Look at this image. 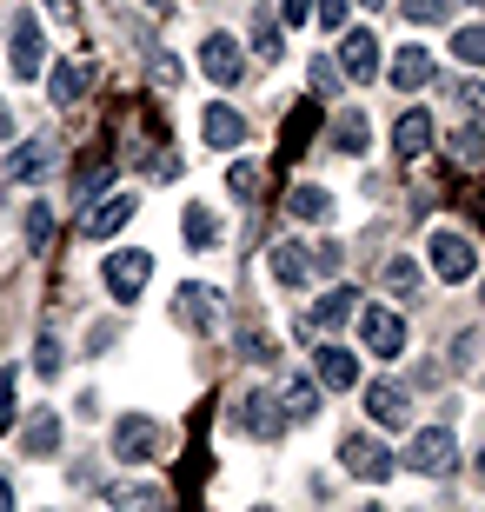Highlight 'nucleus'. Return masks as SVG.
<instances>
[{"label": "nucleus", "instance_id": "nucleus-1", "mask_svg": "<svg viewBox=\"0 0 485 512\" xmlns=\"http://www.w3.org/2000/svg\"><path fill=\"white\" fill-rule=\"evenodd\" d=\"M426 266L439 273L446 286H459V280H472L479 273V247H472L459 227H432V240H426Z\"/></svg>", "mask_w": 485, "mask_h": 512}, {"label": "nucleus", "instance_id": "nucleus-2", "mask_svg": "<svg viewBox=\"0 0 485 512\" xmlns=\"http://www.w3.org/2000/svg\"><path fill=\"white\" fill-rule=\"evenodd\" d=\"M339 466H346L359 486H386L399 459H392V446H379L373 433H346V439H339Z\"/></svg>", "mask_w": 485, "mask_h": 512}, {"label": "nucleus", "instance_id": "nucleus-3", "mask_svg": "<svg viewBox=\"0 0 485 512\" xmlns=\"http://www.w3.org/2000/svg\"><path fill=\"white\" fill-rule=\"evenodd\" d=\"M452 459H459V439H452V426H419V433L406 439V466H412V473L439 479V473H452Z\"/></svg>", "mask_w": 485, "mask_h": 512}, {"label": "nucleus", "instance_id": "nucleus-4", "mask_svg": "<svg viewBox=\"0 0 485 512\" xmlns=\"http://www.w3.org/2000/svg\"><path fill=\"white\" fill-rule=\"evenodd\" d=\"M7 60H14L20 80H34L40 67H47V34H40V14H27V7H20L14 27H7Z\"/></svg>", "mask_w": 485, "mask_h": 512}, {"label": "nucleus", "instance_id": "nucleus-5", "mask_svg": "<svg viewBox=\"0 0 485 512\" xmlns=\"http://www.w3.org/2000/svg\"><path fill=\"white\" fill-rule=\"evenodd\" d=\"M100 280H107V293H113V300H140V286L153 280V253H147V247L107 253V266H100Z\"/></svg>", "mask_w": 485, "mask_h": 512}, {"label": "nucleus", "instance_id": "nucleus-6", "mask_svg": "<svg viewBox=\"0 0 485 512\" xmlns=\"http://www.w3.org/2000/svg\"><path fill=\"white\" fill-rule=\"evenodd\" d=\"M339 74L353 80V87H366L379 74V34L373 27H339Z\"/></svg>", "mask_w": 485, "mask_h": 512}, {"label": "nucleus", "instance_id": "nucleus-7", "mask_svg": "<svg viewBox=\"0 0 485 512\" xmlns=\"http://www.w3.org/2000/svg\"><path fill=\"white\" fill-rule=\"evenodd\" d=\"M359 340H366V353H379V360H399V353H406V320H399L392 306H366V313H359Z\"/></svg>", "mask_w": 485, "mask_h": 512}, {"label": "nucleus", "instance_id": "nucleus-8", "mask_svg": "<svg viewBox=\"0 0 485 512\" xmlns=\"http://www.w3.org/2000/svg\"><path fill=\"white\" fill-rule=\"evenodd\" d=\"M160 446H167V433L153 426V419L127 413L120 426H113V453L127 459V466H147V459H160Z\"/></svg>", "mask_w": 485, "mask_h": 512}, {"label": "nucleus", "instance_id": "nucleus-9", "mask_svg": "<svg viewBox=\"0 0 485 512\" xmlns=\"http://www.w3.org/2000/svg\"><path fill=\"white\" fill-rule=\"evenodd\" d=\"M173 320L187 326V333H213V326H220V293L200 286V280H187L180 293H173Z\"/></svg>", "mask_w": 485, "mask_h": 512}, {"label": "nucleus", "instance_id": "nucleus-10", "mask_svg": "<svg viewBox=\"0 0 485 512\" xmlns=\"http://www.w3.org/2000/svg\"><path fill=\"white\" fill-rule=\"evenodd\" d=\"M313 373H319L326 393H353V386H359V353H353V346H339V340H326V346H313Z\"/></svg>", "mask_w": 485, "mask_h": 512}, {"label": "nucleus", "instance_id": "nucleus-11", "mask_svg": "<svg viewBox=\"0 0 485 512\" xmlns=\"http://www.w3.org/2000/svg\"><path fill=\"white\" fill-rule=\"evenodd\" d=\"M200 67H206V80H213V87H240V74H246L240 40H233V34H206V47H200Z\"/></svg>", "mask_w": 485, "mask_h": 512}, {"label": "nucleus", "instance_id": "nucleus-12", "mask_svg": "<svg viewBox=\"0 0 485 512\" xmlns=\"http://www.w3.org/2000/svg\"><path fill=\"white\" fill-rule=\"evenodd\" d=\"M133 207H140V200H133L127 187H107V200H100V207L80 220V233H87V240H113V233L133 220Z\"/></svg>", "mask_w": 485, "mask_h": 512}, {"label": "nucleus", "instance_id": "nucleus-13", "mask_svg": "<svg viewBox=\"0 0 485 512\" xmlns=\"http://www.w3.org/2000/svg\"><path fill=\"white\" fill-rule=\"evenodd\" d=\"M366 413H373V426H412V393L406 386H392V380H373L366 386Z\"/></svg>", "mask_w": 485, "mask_h": 512}, {"label": "nucleus", "instance_id": "nucleus-14", "mask_svg": "<svg viewBox=\"0 0 485 512\" xmlns=\"http://www.w3.org/2000/svg\"><path fill=\"white\" fill-rule=\"evenodd\" d=\"M60 453V413L54 406H34L27 426H20V459H54Z\"/></svg>", "mask_w": 485, "mask_h": 512}, {"label": "nucleus", "instance_id": "nucleus-15", "mask_svg": "<svg viewBox=\"0 0 485 512\" xmlns=\"http://www.w3.org/2000/svg\"><path fill=\"white\" fill-rule=\"evenodd\" d=\"M200 133H206V147H220V153H240V140H246V120L226 107V100H213L200 114Z\"/></svg>", "mask_w": 485, "mask_h": 512}, {"label": "nucleus", "instance_id": "nucleus-16", "mask_svg": "<svg viewBox=\"0 0 485 512\" xmlns=\"http://www.w3.org/2000/svg\"><path fill=\"white\" fill-rule=\"evenodd\" d=\"M353 313H359V293H353L346 280H339V286H326V293L313 300V326H319V333H339V326L353 320Z\"/></svg>", "mask_w": 485, "mask_h": 512}, {"label": "nucleus", "instance_id": "nucleus-17", "mask_svg": "<svg viewBox=\"0 0 485 512\" xmlns=\"http://www.w3.org/2000/svg\"><path fill=\"white\" fill-rule=\"evenodd\" d=\"M426 147H432V114H426V107L399 114V127H392V153H399V160H419Z\"/></svg>", "mask_w": 485, "mask_h": 512}, {"label": "nucleus", "instance_id": "nucleus-18", "mask_svg": "<svg viewBox=\"0 0 485 512\" xmlns=\"http://www.w3.org/2000/svg\"><path fill=\"white\" fill-rule=\"evenodd\" d=\"M87 80H94L87 60H60L54 74H47V100H54V107H74V100L87 94Z\"/></svg>", "mask_w": 485, "mask_h": 512}, {"label": "nucleus", "instance_id": "nucleus-19", "mask_svg": "<svg viewBox=\"0 0 485 512\" xmlns=\"http://www.w3.org/2000/svg\"><path fill=\"white\" fill-rule=\"evenodd\" d=\"M47 167H54V140H20L7 153V180H40Z\"/></svg>", "mask_w": 485, "mask_h": 512}, {"label": "nucleus", "instance_id": "nucleus-20", "mask_svg": "<svg viewBox=\"0 0 485 512\" xmlns=\"http://www.w3.org/2000/svg\"><path fill=\"white\" fill-rule=\"evenodd\" d=\"M426 80H432V54L426 47H399V54H392V87L412 94V87H426Z\"/></svg>", "mask_w": 485, "mask_h": 512}, {"label": "nucleus", "instance_id": "nucleus-21", "mask_svg": "<svg viewBox=\"0 0 485 512\" xmlns=\"http://www.w3.org/2000/svg\"><path fill=\"white\" fill-rule=\"evenodd\" d=\"M280 406H286V419H293V426H306V419H319V380H306V373H299V380H286Z\"/></svg>", "mask_w": 485, "mask_h": 512}, {"label": "nucleus", "instance_id": "nucleus-22", "mask_svg": "<svg viewBox=\"0 0 485 512\" xmlns=\"http://www.w3.org/2000/svg\"><path fill=\"white\" fill-rule=\"evenodd\" d=\"M180 227H187V247L193 253H213V247H220V220H213V207H200V200L180 213Z\"/></svg>", "mask_w": 485, "mask_h": 512}, {"label": "nucleus", "instance_id": "nucleus-23", "mask_svg": "<svg viewBox=\"0 0 485 512\" xmlns=\"http://www.w3.org/2000/svg\"><path fill=\"white\" fill-rule=\"evenodd\" d=\"M266 266H273V280H280V286H306V273H313V266H306V253H299L293 240H280V247L266 253Z\"/></svg>", "mask_w": 485, "mask_h": 512}, {"label": "nucleus", "instance_id": "nucleus-24", "mask_svg": "<svg viewBox=\"0 0 485 512\" xmlns=\"http://www.w3.org/2000/svg\"><path fill=\"white\" fill-rule=\"evenodd\" d=\"M273 406H280L273 393H246L240 399V426L246 433H280V413H273Z\"/></svg>", "mask_w": 485, "mask_h": 512}, {"label": "nucleus", "instance_id": "nucleus-25", "mask_svg": "<svg viewBox=\"0 0 485 512\" xmlns=\"http://www.w3.org/2000/svg\"><path fill=\"white\" fill-rule=\"evenodd\" d=\"M286 213H293V220H326V213H333V193L306 180V187H293V193H286Z\"/></svg>", "mask_w": 485, "mask_h": 512}, {"label": "nucleus", "instance_id": "nucleus-26", "mask_svg": "<svg viewBox=\"0 0 485 512\" xmlns=\"http://www.w3.org/2000/svg\"><path fill=\"white\" fill-rule=\"evenodd\" d=\"M379 280H386V293L412 300V293H419V260H406V253H392V260L379 266Z\"/></svg>", "mask_w": 485, "mask_h": 512}, {"label": "nucleus", "instance_id": "nucleus-27", "mask_svg": "<svg viewBox=\"0 0 485 512\" xmlns=\"http://www.w3.org/2000/svg\"><path fill=\"white\" fill-rule=\"evenodd\" d=\"M333 147H339V153H366V147H373V127H366V114H339V120H333Z\"/></svg>", "mask_w": 485, "mask_h": 512}, {"label": "nucleus", "instance_id": "nucleus-28", "mask_svg": "<svg viewBox=\"0 0 485 512\" xmlns=\"http://www.w3.org/2000/svg\"><path fill=\"white\" fill-rule=\"evenodd\" d=\"M20 233H27V253H47V240H54V207H47V200H34V207H27V220H20Z\"/></svg>", "mask_w": 485, "mask_h": 512}, {"label": "nucleus", "instance_id": "nucleus-29", "mask_svg": "<svg viewBox=\"0 0 485 512\" xmlns=\"http://www.w3.org/2000/svg\"><path fill=\"white\" fill-rule=\"evenodd\" d=\"M313 120H319V107H313V100H299L293 120H286V133H280V147H286V153H299V147H306V133H313Z\"/></svg>", "mask_w": 485, "mask_h": 512}, {"label": "nucleus", "instance_id": "nucleus-30", "mask_svg": "<svg viewBox=\"0 0 485 512\" xmlns=\"http://www.w3.org/2000/svg\"><path fill=\"white\" fill-rule=\"evenodd\" d=\"M452 54L466 60V67H485V20H472V27L452 34Z\"/></svg>", "mask_w": 485, "mask_h": 512}, {"label": "nucleus", "instance_id": "nucleus-31", "mask_svg": "<svg viewBox=\"0 0 485 512\" xmlns=\"http://www.w3.org/2000/svg\"><path fill=\"white\" fill-rule=\"evenodd\" d=\"M226 193H233V200H253V193H260V167H253V160H233V167H226Z\"/></svg>", "mask_w": 485, "mask_h": 512}, {"label": "nucleus", "instance_id": "nucleus-32", "mask_svg": "<svg viewBox=\"0 0 485 512\" xmlns=\"http://www.w3.org/2000/svg\"><path fill=\"white\" fill-rule=\"evenodd\" d=\"M60 366H67V360H60V340H54V333H40V346H34V373H40V380H54Z\"/></svg>", "mask_w": 485, "mask_h": 512}, {"label": "nucleus", "instance_id": "nucleus-33", "mask_svg": "<svg viewBox=\"0 0 485 512\" xmlns=\"http://www.w3.org/2000/svg\"><path fill=\"white\" fill-rule=\"evenodd\" d=\"M446 7H452V0H399V14H406V20H419V27L446 20Z\"/></svg>", "mask_w": 485, "mask_h": 512}, {"label": "nucleus", "instance_id": "nucleus-34", "mask_svg": "<svg viewBox=\"0 0 485 512\" xmlns=\"http://www.w3.org/2000/svg\"><path fill=\"white\" fill-rule=\"evenodd\" d=\"M14 386H20V366H7V373H0V433L14 426Z\"/></svg>", "mask_w": 485, "mask_h": 512}, {"label": "nucleus", "instance_id": "nucleus-35", "mask_svg": "<svg viewBox=\"0 0 485 512\" xmlns=\"http://www.w3.org/2000/svg\"><path fill=\"white\" fill-rule=\"evenodd\" d=\"M240 353L253 366H266V360H280V353H273V340H266V333H240Z\"/></svg>", "mask_w": 485, "mask_h": 512}, {"label": "nucleus", "instance_id": "nucleus-36", "mask_svg": "<svg viewBox=\"0 0 485 512\" xmlns=\"http://www.w3.org/2000/svg\"><path fill=\"white\" fill-rule=\"evenodd\" d=\"M452 100H459L466 114H485V80H459V87H452Z\"/></svg>", "mask_w": 485, "mask_h": 512}, {"label": "nucleus", "instance_id": "nucleus-37", "mask_svg": "<svg viewBox=\"0 0 485 512\" xmlns=\"http://www.w3.org/2000/svg\"><path fill=\"white\" fill-rule=\"evenodd\" d=\"M346 14H353V0H319V27H326V34H339Z\"/></svg>", "mask_w": 485, "mask_h": 512}, {"label": "nucleus", "instance_id": "nucleus-38", "mask_svg": "<svg viewBox=\"0 0 485 512\" xmlns=\"http://www.w3.org/2000/svg\"><path fill=\"white\" fill-rule=\"evenodd\" d=\"M339 260H346V253H339L333 240H319V247L306 253V266H313V273H339Z\"/></svg>", "mask_w": 485, "mask_h": 512}, {"label": "nucleus", "instance_id": "nucleus-39", "mask_svg": "<svg viewBox=\"0 0 485 512\" xmlns=\"http://www.w3.org/2000/svg\"><path fill=\"white\" fill-rule=\"evenodd\" d=\"M47 14H54L60 27H80V0H47Z\"/></svg>", "mask_w": 485, "mask_h": 512}, {"label": "nucleus", "instance_id": "nucleus-40", "mask_svg": "<svg viewBox=\"0 0 485 512\" xmlns=\"http://www.w3.org/2000/svg\"><path fill=\"white\" fill-rule=\"evenodd\" d=\"M260 54L280 60V34H273V14H260Z\"/></svg>", "mask_w": 485, "mask_h": 512}, {"label": "nucleus", "instance_id": "nucleus-41", "mask_svg": "<svg viewBox=\"0 0 485 512\" xmlns=\"http://www.w3.org/2000/svg\"><path fill=\"white\" fill-rule=\"evenodd\" d=\"M313 94H333V60H313Z\"/></svg>", "mask_w": 485, "mask_h": 512}, {"label": "nucleus", "instance_id": "nucleus-42", "mask_svg": "<svg viewBox=\"0 0 485 512\" xmlns=\"http://www.w3.org/2000/svg\"><path fill=\"white\" fill-rule=\"evenodd\" d=\"M280 14H286V27H299V20L313 14V0H280Z\"/></svg>", "mask_w": 485, "mask_h": 512}, {"label": "nucleus", "instance_id": "nucleus-43", "mask_svg": "<svg viewBox=\"0 0 485 512\" xmlns=\"http://www.w3.org/2000/svg\"><path fill=\"white\" fill-rule=\"evenodd\" d=\"M0 140H14V114L7 107H0Z\"/></svg>", "mask_w": 485, "mask_h": 512}, {"label": "nucleus", "instance_id": "nucleus-44", "mask_svg": "<svg viewBox=\"0 0 485 512\" xmlns=\"http://www.w3.org/2000/svg\"><path fill=\"white\" fill-rule=\"evenodd\" d=\"M147 7H173V0H147Z\"/></svg>", "mask_w": 485, "mask_h": 512}, {"label": "nucleus", "instance_id": "nucleus-45", "mask_svg": "<svg viewBox=\"0 0 485 512\" xmlns=\"http://www.w3.org/2000/svg\"><path fill=\"white\" fill-rule=\"evenodd\" d=\"M479 473H485V453H479Z\"/></svg>", "mask_w": 485, "mask_h": 512}, {"label": "nucleus", "instance_id": "nucleus-46", "mask_svg": "<svg viewBox=\"0 0 485 512\" xmlns=\"http://www.w3.org/2000/svg\"><path fill=\"white\" fill-rule=\"evenodd\" d=\"M366 7H379V0H366Z\"/></svg>", "mask_w": 485, "mask_h": 512}, {"label": "nucleus", "instance_id": "nucleus-47", "mask_svg": "<svg viewBox=\"0 0 485 512\" xmlns=\"http://www.w3.org/2000/svg\"><path fill=\"white\" fill-rule=\"evenodd\" d=\"M479 7H485V0H479Z\"/></svg>", "mask_w": 485, "mask_h": 512}]
</instances>
